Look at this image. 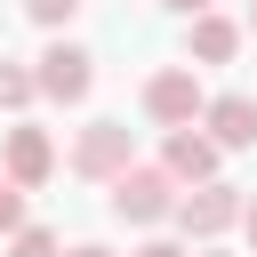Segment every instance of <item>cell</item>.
<instances>
[{
  "mask_svg": "<svg viewBox=\"0 0 257 257\" xmlns=\"http://www.w3.org/2000/svg\"><path fill=\"white\" fill-rule=\"evenodd\" d=\"M24 104H32V72L16 56H0V112H24Z\"/></svg>",
  "mask_w": 257,
  "mask_h": 257,
  "instance_id": "cell-10",
  "label": "cell"
},
{
  "mask_svg": "<svg viewBox=\"0 0 257 257\" xmlns=\"http://www.w3.org/2000/svg\"><path fill=\"white\" fill-rule=\"evenodd\" d=\"M128 161H137V137H128V120H88V128L72 137V177H88V185H112Z\"/></svg>",
  "mask_w": 257,
  "mask_h": 257,
  "instance_id": "cell-4",
  "label": "cell"
},
{
  "mask_svg": "<svg viewBox=\"0 0 257 257\" xmlns=\"http://www.w3.org/2000/svg\"><path fill=\"white\" fill-rule=\"evenodd\" d=\"M0 177H8L16 193L48 185V177H56V145H48V128H8V145H0Z\"/></svg>",
  "mask_w": 257,
  "mask_h": 257,
  "instance_id": "cell-7",
  "label": "cell"
},
{
  "mask_svg": "<svg viewBox=\"0 0 257 257\" xmlns=\"http://www.w3.org/2000/svg\"><path fill=\"white\" fill-rule=\"evenodd\" d=\"M241 201H249V193L217 177V185H193V193H177V209H169V217H177V233H185V241H201V249H209L217 233H233V225H241Z\"/></svg>",
  "mask_w": 257,
  "mask_h": 257,
  "instance_id": "cell-1",
  "label": "cell"
},
{
  "mask_svg": "<svg viewBox=\"0 0 257 257\" xmlns=\"http://www.w3.org/2000/svg\"><path fill=\"white\" fill-rule=\"evenodd\" d=\"M201 104H209V88H201L193 64H161V72L145 80V120H161V128H193Z\"/></svg>",
  "mask_w": 257,
  "mask_h": 257,
  "instance_id": "cell-3",
  "label": "cell"
},
{
  "mask_svg": "<svg viewBox=\"0 0 257 257\" xmlns=\"http://www.w3.org/2000/svg\"><path fill=\"white\" fill-rule=\"evenodd\" d=\"M161 8H169V16H209L217 0H161Z\"/></svg>",
  "mask_w": 257,
  "mask_h": 257,
  "instance_id": "cell-14",
  "label": "cell"
},
{
  "mask_svg": "<svg viewBox=\"0 0 257 257\" xmlns=\"http://www.w3.org/2000/svg\"><path fill=\"white\" fill-rule=\"evenodd\" d=\"M16 225H24V193L0 177V233H16Z\"/></svg>",
  "mask_w": 257,
  "mask_h": 257,
  "instance_id": "cell-13",
  "label": "cell"
},
{
  "mask_svg": "<svg viewBox=\"0 0 257 257\" xmlns=\"http://www.w3.org/2000/svg\"><path fill=\"white\" fill-rule=\"evenodd\" d=\"M64 257H112V249H104V241H72Z\"/></svg>",
  "mask_w": 257,
  "mask_h": 257,
  "instance_id": "cell-16",
  "label": "cell"
},
{
  "mask_svg": "<svg viewBox=\"0 0 257 257\" xmlns=\"http://www.w3.org/2000/svg\"><path fill=\"white\" fill-rule=\"evenodd\" d=\"M241 32H257V0H249V24H241Z\"/></svg>",
  "mask_w": 257,
  "mask_h": 257,
  "instance_id": "cell-18",
  "label": "cell"
},
{
  "mask_svg": "<svg viewBox=\"0 0 257 257\" xmlns=\"http://www.w3.org/2000/svg\"><path fill=\"white\" fill-rule=\"evenodd\" d=\"M241 233H249V249H257V201H241Z\"/></svg>",
  "mask_w": 257,
  "mask_h": 257,
  "instance_id": "cell-17",
  "label": "cell"
},
{
  "mask_svg": "<svg viewBox=\"0 0 257 257\" xmlns=\"http://www.w3.org/2000/svg\"><path fill=\"white\" fill-rule=\"evenodd\" d=\"M193 128H201L217 153H249V145H257V96H241V88H233V96H209Z\"/></svg>",
  "mask_w": 257,
  "mask_h": 257,
  "instance_id": "cell-6",
  "label": "cell"
},
{
  "mask_svg": "<svg viewBox=\"0 0 257 257\" xmlns=\"http://www.w3.org/2000/svg\"><path fill=\"white\" fill-rule=\"evenodd\" d=\"M169 209H177V185H169L161 169L128 161V169L112 177V217H120V225H161Z\"/></svg>",
  "mask_w": 257,
  "mask_h": 257,
  "instance_id": "cell-5",
  "label": "cell"
},
{
  "mask_svg": "<svg viewBox=\"0 0 257 257\" xmlns=\"http://www.w3.org/2000/svg\"><path fill=\"white\" fill-rule=\"evenodd\" d=\"M193 257H217V249H193Z\"/></svg>",
  "mask_w": 257,
  "mask_h": 257,
  "instance_id": "cell-19",
  "label": "cell"
},
{
  "mask_svg": "<svg viewBox=\"0 0 257 257\" xmlns=\"http://www.w3.org/2000/svg\"><path fill=\"white\" fill-rule=\"evenodd\" d=\"M137 257H185V249H177V241H145Z\"/></svg>",
  "mask_w": 257,
  "mask_h": 257,
  "instance_id": "cell-15",
  "label": "cell"
},
{
  "mask_svg": "<svg viewBox=\"0 0 257 257\" xmlns=\"http://www.w3.org/2000/svg\"><path fill=\"white\" fill-rule=\"evenodd\" d=\"M185 56H193V72H201V64H233V56H241V24H233V16H217V8H209V16H193Z\"/></svg>",
  "mask_w": 257,
  "mask_h": 257,
  "instance_id": "cell-9",
  "label": "cell"
},
{
  "mask_svg": "<svg viewBox=\"0 0 257 257\" xmlns=\"http://www.w3.org/2000/svg\"><path fill=\"white\" fill-rule=\"evenodd\" d=\"M24 16L56 32V24H72V16H80V0H24Z\"/></svg>",
  "mask_w": 257,
  "mask_h": 257,
  "instance_id": "cell-12",
  "label": "cell"
},
{
  "mask_svg": "<svg viewBox=\"0 0 257 257\" xmlns=\"http://www.w3.org/2000/svg\"><path fill=\"white\" fill-rule=\"evenodd\" d=\"M217 161H225V153H217L201 128H169V145H161V177H169L177 193H185V185H217Z\"/></svg>",
  "mask_w": 257,
  "mask_h": 257,
  "instance_id": "cell-8",
  "label": "cell"
},
{
  "mask_svg": "<svg viewBox=\"0 0 257 257\" xmlns=\"http://www.w3.org/2000/svg\"><path fill=\"white\" fill-rule=\"evenodd\" d=\"M8 257H64V249H56L48 225H16V233H8Z\"/></svg>",
  "mask_w": 257,
  "mask_h": 257,
  "instance_id": "cell-11",
  "label": "cell"
},
{
  "mask_svg": "<svg viewBox=\"0 0 257 257\" xmlns=\"http://www.w3.org/2000/svg\"><path fill=\"white\" fill-rule=\"evenodd\" d=\"M88 88H96V56L72 48V40H48L40 64H32V96H48V104H80Z\"/></svg>",
  "mask_w": 257,
  "mask_h": 257,
  "instance_id": "cell-2",
  "label": "cell"
}]
</instances>
